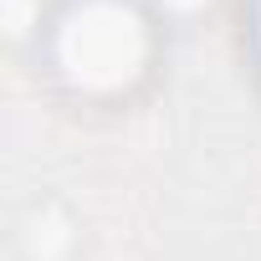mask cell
Wrapping results in <instances>:
<instances>
[{"label":"cell","mask_w":261,"mask_h":261,"mask_svg":"<svg viewBox=\"0 0 261 261\" xmlns=\"http://www.w3.org/2000/svg\"><path fill=\"white\" fill-rule=\"evenodd\" d=\"M154 57L149 16L134 0H72L51 26V72L82 97L128 92Z\"/></svg>","instance_id":"obj_1"}]
</instances>
